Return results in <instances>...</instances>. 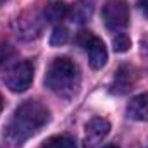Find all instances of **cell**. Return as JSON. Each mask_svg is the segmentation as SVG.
Segmentation results:
<instances>
[{
    "label": "cell",
    "instance_id": "cell-1",
    "mask_svg": "<svg viewBox=\"0 0 148 148\" xmlns=\"http://www.w3.org/2000/svg\"><path fill=\"white\" fill-rule=\"evenodd\" d=\"M48 109L36 100L23 102L5 127V138L12 147H21L48 122Z\"/></svg>",
    "mask_w": 148,
    "mask_h": 148
},
{
    "label": "cell",
    "instance_id": "cell-2",
    "mask_svg": "<svg viewBox=\"0 0 148 148\" xmlns=\"http://www.w3.org/2000/svg\"><path fill=\"white\" fill-rule=\"evenodd\" d=\"M79 83H81V74H79L77 66L71 59L59 57L48 66V71L45 76V84L55 95L66 100L73 98L79 88Z\"/></svg>",
    "mask_w": 148,
    "mask_h": 148
},
{
    "label": "cell",
    "instance_id": "cell-3",
    "mask_svg": "<svg viewBox=\"0 0 148 148\" xmlns=\"http://www.w3.org/2000/svg\"><path fill=\"white\" fill-rule=\"evenodd\" d=\"M33 76H35L33 64L29 60H23V62H17L16 66H12L10 69L5 71V74H3V83H5V86L10 91L23 93V91H26L31 86Z\"/></svg>",
    "mask_w": 148,
    "mask_h": 148
},
{
    "label": "cell",
    "instance_id": "cell-4",
    "mask_svg": "<svg viewBox=\"0 0 148 148\" xmlns=\"http://www.w3.org/2000/svg\"><path fill=\"white\" fill-rule=\"evenodd\" d=\"M77 43L79 47L88 53L90 66L93 69H102L107 64V48L105 43L98 36H95L91 31H79L77 35Z\"/></svg>",
    "mask_w": 148,
    "mask_h": 148
},
{
    "label": "cell",
    "instance_id": "cell-5",
    "mask_svg": "<svg viewBox=\"0 0 148 148\" xmlns=\"http://www.w3.org/2000/svg\"><path fill=\"white\" fill-rule=\"evenodd\" d=\"M103 23L110 31L121 33L129 24V7L124 0H110L103 7Z\"/></svg>",
    "mask_w": 148,
    "mask_h": 148
},
{
    "label": "cell",
    "instance_id": "cell-6",
    "mask_svg": "<svg viewBox=\"0 0 148 148\" xmlns=\"http://www.w3.org/2000/svg\"><path fill=\"white\" fill-rule=\"evenodd\" d=\"M109 133H110V122L107 119L103 117L91 119L84 127V136H83L84 148H95L97 145H100Z\"/></svg>",
    "mask_w": 148,
    "mask_h": 148
},
{
    "label": "cell",
    "instance_id": "cell-7",
    "mask_svg": "<svg viewBox=\"0 0 148 148\" xmlns=\"http://www.w3.org/2000/svg\"><path fill=\"white\" fill-rule=\"evenodd\" d=\"M127 115L133 121L148 122V93H141L131 98L127 103Z\"/></svg>",
    "mask_w": 148,
    "mask_h": 148
},
{
    "label": "cell",
    "instance_id": "cell-8",
    "mask_svg": "<svg viewBox=\"0 0 148 148\" xmlns=\"http://www.w3.org/2000/svg\"><path fill=\"white\" fill-rule=\"evenodd\" d=\"M133 83H134V74L131 73V69L127 67V66H122L117 74H115V77H114V83H112V93H126L127 90H131V86H133Z\"/></svg>",
    "mask_w": 148,
    "mask_h": 148
},
{
    "label": "cell",
    "instance_id": "cell-9",
    "mask_svg": "<svg viewBox=\"0 0 148 148\" xmlns=\"http://www.w3.org/2000/svg\"><path fill=\"white\" fill-rule=\"evenodd\" d=\"M91 12H93V0H79L69 7L67 17L76 23H84L91 17Z\"/></svg>",
    "mask_w": 148,
    "mask_h": 148
},
{
    "label": "cell",
    "instance_id": "cell-10",
    "mask_svg": "<svg viewBox=\"0 0 148 148\" xmlns=\"http://www.w3.org/2000/svg\"><path fill=\"white\" fill-rule=\"evenodd\" d=\"M69 14V7L62 2H53L47 7L45 10V19L48 23H60L62 19H66Z\"/></svg>",
    "mask_w": 148,
    "mask_h": 148
},
{
    "label": "cell",
    "instance_id": "cell-11",
    "mask_svg": "<svg viewBox=\"0 0 148 148\" xmlns=\"http://www.w3.org/2000/svg\"><path fill=\"white\" fill-rule=\"evenodd\" d=\"M41 148H76V143L69 136H52L43 143Z\"/></svg>",
    "mask_w": 148,
    "mask_h": 148
},
{
    "label": "cell",
    "instance_id": "cell-12",
    "mask_svg": "<svg viewBox=\"0 0 148 148\" xmlns=\"http://www.w3.org/2000/svg\"><path fill=\"white\" fill-rule=\"evenodd\" d=\"M131 48V40L129 36L126 35V33H117L115 36H114V50L115 52H119V53H124V52H127Z\"/></svg>",
    "mask_w": 148,
    "mask_h": 148
},
{
    "label": "cell",
    "instance_id": "cell-13",
    "mask_svg": "<svg viewBox=\"0 0 148 148\" xmlns=\"http://www.w3.org/2000/svg\"><path fill=\"white\" fill-rule=\"evenodd\" d=\"M67 38H69V31H67L64 26H57V28L53 29V33H52L50 45H52V47H60V45H64V43L67 41Z\"/></svg>",
    "mask_w": 148,
    "mask_h": 148
},
{
    "label": "cell",
    "instance_id": "cell-14",
    "mask_svg": "<svg viewBox=\"0 0 148 148\" xmlns=\"http://www.w3.org/2000/svg\"><path fill=\"white\" fill-rule=\"evenodd\" d=\"M14 55H16V52H14V48H12L10 45H7V43H0V66L7 64Z\"/></svg>",
    "mask_w": 148,
    "mask_h": 148
},
{
    "label": "cell",
    "instance_id": "cell-15",
    "mask_svg": "<svg viewBox=\"0 0 148 148\" xmlns=\"http://www.w3.org/2000/svg\"><path fill=\"white\" fill-rule=\"evenodd\" d=\"M140 9H141V12L148 17V0H140Z\"/></svg>",
    "mask_w": 148,
    "mask_h": 148
},
{
    "label": "cell",
    "instance_id": "cell-16",
    "mask_svg": "<svg viewBox=\"0 0 148 148\" xmlns=\"http://www.w3.org/2000/svg\"><path fill=\"white\" fill-rule=\"evenodd\" d=\"M102 148H119V147H115V145H105V147H102Z\"/></svg>",
    "mask_w": 148,
    "mask_h": 148
},
{
    "label": "cell",
    "instance_id": "cell-17",
    "mask_svg": "<svg viewBox=\"0 0 148 148\" xmlns=\"http://www.w3.org/2000/svg\"><path fill=\"white\" fill-rule=\"evenodd\" d=\"M2 109H3V100H2V97H0V112H2Z\"/></svg>",
    "mask_w": 148,
    "mask_h": 148
},
{
    "label": "cell",
    "instance_id": "cell-18",
    "mask_svg": "<svg viewBox=\"0 0 148 148\" xmlns=\"http://www.w3.org/2000/svg\"><path fill=\"white\" fill-rule=\"evenodd\" d=\"M3 2H7V0H0V3H3Z\"/></svg>",
    "mask_w": 148,
    "mask_h": 148
}]
</instances>
